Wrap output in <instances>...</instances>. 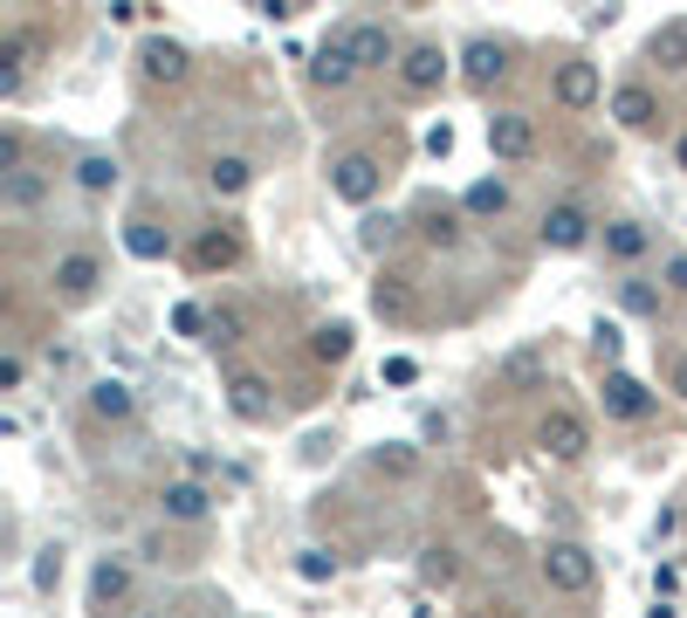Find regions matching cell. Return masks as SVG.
Segmentation results:
<instances>
[{"instance_id":"f35d334b","label":"cell","mask_w":687,"mask_h":618,"mask_svg":"<svg viewBox=\"0 0 687 618\" xmlns=\"http://www.w3.org/2000/svg\"><path fill=\"white\" fill-rule=\"evenodd\" d=\"M21 378H28V365L8 351V357H0V392H21Z\"/></svg>"},{"instance_id":"836d02e7","label":"cell","mask_w":687,"mask_h":618,"mask_svg":"<svg viewBox=\"0 0 687 618\" xmlns=\"http://www.w3.org/2000/svg\"><path fill=\"white\" fill-rule=\"evenodd\" d=\"M378 378H386V385H420V365H413V357H386Z\"/></svg>"},{"instance_id":"7bdbcfd3","label":"cell","mask_w":687,"mask_h":618,"mask_svg":"<svg viewBox=\"0 0 687 618\" xmlns=\"http://www.w3.org/2000/svg\"><path fill=\"white\" fill-rule=\"evenodd\" d=\"M667 289L687 296V254H674V262H667Z\"/></svg>"},{"instance_id":"b9f144b4","label":"cell","mask_w":687,"mask_h":618,"mask_svg":"<svg viewBox=\"0 0 687 618\" xmlns=\"http://www.w3.org/2000/svg\"><path fill=\"white\" fill-rule=\"evenodd\" d=\"M262 14H268V21H296L302 0H262Z\"/></svg>"},{"instance_id":"484cf974","label":"cell","mask_w":687,"mask_h":618,"mask_svg":"<svg viewBox=\"0 0 687 618\" xmlns=\"http://www.w3.org/2000/svg\"><path fill=\"white\" fill-rule=\"evenodd\" d=\"M76 186L83 193H111L117 186V159L111 151H83V159H76Z\"/></svg>"},{"instance_id":"7a4b0ae2","label":"cell","mask_w":687,"mask_h":618,"mask_svg":"<svg viewBox=\"0 0 687 618\" xmlns=\"http://www.w3.org/2000/svg\"><path fill=\"white\" fill-rule=\"evenodd\" d=\"M543 584H550V591H571V598H577V591H592V584H598L592 550H584V543H550V550H543Z\"/></svg>"},{"instance_id":"4316f807","label":"cell","mask_w":687,"mask_h":618,"mask_svg":"<svg viewBox=\"0 0 687 618\" xmlns=\"http://www.w3.org/2000/svg\"><path fill=\"white\" fill-rule=\"evenodd\" d=\"M124 248H131L138 262H165V254H172V241H165L151 220H131V227H124Z\"/></svg>"},{"instance_id":"277c9868","label":"cell","mask_w":687,"mask_h":618,"mask_svg":"<svg viewBox=\"0 0 687 618\" xmlns=\"http://www.w3.org/2000/svg\"><path fill=\"white\" fill-rule=\"evenodd\" d=\"M537 440H543V454H550V460H577L584 447H592V426H584L571 405H557L550 420L537 426Z\"/></svg>"},{"instance_id":"60d3db41","label":"cell","mask_w":687,"mask_h":618,"mask_svg":"<svg viewBox=\"0 0 687 618\" xmlns=\"http://www.w3.org/2000/svg\"><path fill=\"white\" fill-rule=\"evenodd\" d=\"M426 151H434V159H447V151H454V124H434V131H426Z\"/></svg>"},{"instance_id":"8992f818","label":"cell","mask_w":687,"mask_h":618,"mask_svg":"<svg viewBox=\"0 0 687 618\" xmlns=\"http://www.w3.org/2000/svg\"><path fill=\"white\" fill-rule=\"evenodd\" d=\"M537 234H543V248H557V254H577L584 241H592V220H584V206H550V214H543V227H537Z\"/></svg>"},{"instance_id":"83f0119b","label":"cell","mask_w":687,"mask_h":618,"mask_svg":"<svg viewBox=\"0 0 687 618\" xmlns=\"http://www.w3.org/2000/svg\"><path fill=\"white\" fill-rule=\"evenodd\" d=\"M461 206H468V214H508V186H502V179H474Z\"/></svg>"},{"instance_id":"1f68e13d","label":"cell","mask_w":687,"mask_h":618,"mask_svg":"<svg viewBox=\"0 0 687 618\" xmlns=\"http://www.w3.org/2000/svg\"><path fill=\"white\" fill-rule=\"evenodd\" d=\"M420 234L434 241V248H454V241H461V220H454V214H426V227H420Z\"/></svg>"},{"instance_id":"603a6c76","label":"cell","mask_w":687,"mask_h":618,"mask_svg":"<svg viewBox=\"0 0 687 618\" xmlns=\"http://www.w3.org/2000/svg\"><path fill=\"white\" fill-rule=\"evenodd\" d=\"M90 412L96 420H131V385L124 378H96L90 385Z\"/></svg>"},{"instance_id":"8d00e7d4","label":"cell","mask_w":687,"mask_h":618,"mask_svg":"<svg viewBox=\"0 0 687 618\" xmlns=\"http://www.w3.org/2000/svg\"><path fill=\"white\" fill-rule=\"evenodd\" d=\"M378 474H413V447H386L378 454Z\"/></svg>"},{"instance_id":"e0dca14e","label":"cell","mask_w":687,"mask_h":618,"mask_svg":"<svg viewBox=\"0 0 687 618\" xmlns=\"http://www.w3.org/2000/svg\"><path fill=\"white\" fill-rule=\"evenodd\" d=\"M557 103H564V111L598 103V69L592 62H564V69H557Z\"/></svg>"},{"instance_id":"cb8c5ba5","label":"cell","mask_w":687,"mask_h":618,"mask_svg":"<svg viewBox=\"0 0 687 618\" xmlns=\"http://www.w3.org/2000/svg\"><path fill=\"white\" fill-rule=\"evenodd\" d=\"M502 69H508V62H502V48H495V42H468V56H461V76H468L474 90H489Z\"/></svg>"},{"instance_id":"ac0fdd59","label":"cell","mask_w":687,"mask_h":618,"mask_svg":"<svg viewBox=\"0 0 687 618\" xmlns=\"http://www.w3.org/2000/svg\"><path fill=\"white\" fill-rule=\"evenodd\" d=\"M227 405H234V420H268V385L254 371H234L227 378Z\"/></svg>"},{"instance_id":"5bb4252c","label":"cell","mask_w":687,"mask_h":618,"mask_svg":"<svg viewBox=\"0 0 687 618\" xmlns=\"http://www.w3.org/2000/svg\"><path fill=\"white\" fill-rule=\"evenodd\" d=\"M96 282H104V268H96V254H83V248H76V254H62V262H56V289H62L69 302H83V296L96 289Z\"/></svg>"},{"instance_id":"3957f363","label":"cell","mask_w":687,"mask_h":618,"mask_svg":"<svg viewBox=\"0 0 687 618\" xmlns=\"http://www.w3.org/2000/svg\"><path fill=\"white\" fill-rule=\"evenodd\" d=\"M489 151H495L502 165L529 159V151H537V124H529L523 111H495V117H489Z\"/></svg>"},{"instance_id":"8fae6325","label":"cell","mask_w":687,"mask_h":618,"mask_svg":"<svg viewBox=\"0 0 687 618\" xmlns=\"http://www.w3.org/2000/svg\"><path fill=\"white\" fill-rule=\"evenodd\" d=\"M138 69H145V83H180V76H186V48L165 42V35H151L138 48Z\"/></svg>"},{"instance_id":"7c38bea8","label":"cell","mask_w":687,"mask_h":618,"mask_svg":"<svg viewBox=\"0 0 687 618\" xmlns=\"http://www.w3.org/2000/svg\"><path fill=\"white\" fill-rule=\"evenodd\" d=\"M351 76H358V62H351L344 35H330V42L317 48V62H310V83H317V90H344Z\"/></svg>"},{"instance_id":"6da1fadb","label":"cell","mask_w":687,"mask_h":618,"mask_svg":"<svg viewBox=\"0 0 687 618\" xmlns=\"http://www.w3.org/2000/svg\"><path fill=\"white\" fill-rule=\"evenodd\" d=\"M378 186H386V172H378L371 151H344V159L330 165V193H337L344 206H371Z\"/></svg>"},{"instance_id":"4fadbf2b","label":"cell","mask_w":687,"mask_h":618,"mask_svg":"<svg viewBox=\"0 0 687 618\" xmlns=\"http://www.w3.org/2000/svg\"><path fill=\"white\" fill-rule=\"evenodd\" d=\"M646 385L640 378H626V371H605V412H612V420H646Z\"/></svg>"},{"instance_id":"5b68a950","label":"cell","mask_w":687,"mask_h":618,"mask_svg":"<svg viewBox=\"0 0 687 618\" xmlns=\"http://www.w3.org/2000/svg\"><path fill=\"white\" fill-rule=\"evenodd\" d=\"M399 83L413 90V96H426V90H440L447 83V48H434V42H420V48H405L399 56Z\"/></svg>"},{"instance_id":"e575fe53","label":"cell","mask_w":687,"mask_h":618,"mask_svg":"<svg viewBox=\"0 0 687 618\" xmlns=\"http://www.w3.org/2000/svg\"><path fill=\"white\" fill-rule=\"evenodd\" d=\"M626 309H632V317H653V309H660V296L646 289V282H626Z\"/></svg>"},{"instance_id":"74e56055","label":"cell","mask_w":687,"mask_h":618,"mask_svg":"<svg viewBox=\"0 0 687 618\" xmlns=\"http://www.w3.org/2000/svg\"><path fill=\"white\" fill-rule=\"evenodd\" d=\"M56 577H62V550H42V557H35V584L48 591V584H56Z\"/></svg>"},{"instance_id":"ee69618b","label":"cell","mask_w":687,"mask_h":618,"mask_svg":"<svg viewBox=\"0 0 687 618\" xmlns=\"http://www.w3.org/2000/svg\"><path fill=\"white\" fill-rule=\"evenodd\" d=\"M667 385H674V392L687 399V357H674V371H667Z\"/></svg>"},{"instance_id":"bcb514c9","label":"cell","mask_w":687,"mask_h":618,"mask_svg":"<svg viewBox=\"0 0 687 618\" xmlns=\"http://www.w3.org/2000/svg\"><path fill=\"white\" fill-rule=\"evenodd\" d=\"M674 159H680V172H687V131H680V145H674Z\"/></svg>"},{"instance_id":"52a82bcc","label":"cell","mask_w":687,"mask_h":618,"mask_svg":"<svg viewBox=\"0 0 687 618\" xmlns=\"http://www.w3.org/2000/svg\"><path fill=\"white\" fill-rule=\"evenodd\" d=\"M344 48H351V62L358 69H386L392 62V35H386V21H351V28H337Z\"/></svg>"},{"instance_id":"ffe728a7","label":"cell","mask_w":687,"mask_h":618,"mask_svg":"<svg viewBox=\"0 0 687 618\" xmlns=\"http://www.w3.org/2000/svg\"><path fill=\"white\" fill-rule=\"evenodd\" d=\"M248 179H254V165L241 159V151H220V159L207 165V186H214L220 199H234V193H248Z\"/></svg>"},{"instance_id":"ab89813d","label":"cell","mask_w":687,"mask_h":618,"mask_svg":"<svg viewBox=\"0 0 687 618\" xmlns=\"http://www.w3.org/2000/svg\"><path fill=\"white\" fill-rule=\"evenodd\" d=\"M653 591H660V605H667L674 591H680V571H674V563H660V571H653Z\"/></svg>"},{"instance_id":"d590c367","label":"cell","mask_w":687,"mask_h":618,"mask_svg":"<svg viewBox=\"0 0 687 618\" xmlns=\"http://www.w3.org/2000/svg\"><path fill=\"white\" fill-rule=\"evenodd\" d=\"M241 337V317H234V309H214V337L207 344H234Z\"/></svg>"},{"instance_id":"c3c4849f","label":"cell","mask_w":687,"mask_h":618,"mask_svg":"<svg viewBox=\"0 0 687 618\" xmlns=\"http://www.w3.org/2000/svg\"><path fill=\"white\" fill-rule=\"evenodd\" d=\"M474 618H481V611H474Z\"/></svg>"},{"instance_id":"f546056e","label":"cell","mask_w":687,"mask_h":618,"mask_svg":"<svg viewBox=\"0 0 687 618\" xmlns=\"http://www.w3.org/2000/svg\"><path fill=\"white\" fill-rule=\"evenodd\" d=\"M296 577L302 584H330V577H337V557H330V550H296Z\"/></svg>"},{"instance_id":"2e32d148","label":"cell","mask_w":687,"mask_h":618,"mask_svg":"<svg viewBox=\"0 0 687 618\" xmlns=\"http://www.w3.org/2000/svg\"><path fill=\"white\" fill-rule=\"evenodd\" d=\"M42 199H48V179H42V172H28V165H21V172H8V179H0V206H8V214H35Z\"/></svg>"},{"instance_id":"7dc6e473","label":"cell","mask_w":687,"mask_h":618,"mask_svg":"<svg viewBox=\"0 0 687 618\" xmlns=\"http://www.w3.org/2000/svg\"><path fill=\"white\" fill-rule=\"evenodd\" d=\"M653 618H674V605H653Z\"/></svg>"},{"instance_id":"d4e9b609","label":"cell","mask_w":687,"mask_h":618,"mask_svg":"<svg viewBox=\"0 0 687 618\" xmlns=\"http://www.w3.org/2000/svg\"><path fill=\"white\" fill-rule=\"evenodd\" d=\"M371 309H378L386 323L413 317V289H405V275H386V282H371Z\"/></svg>"},{"instance_id":"30bf717a","label":"cell","mask_w":687,"mask_h":618,"mask_svg":"<svg viewBox=\"0 0 687 618\" xmlns=\"http://www.w3.org/2000/svg\"><path fill=\"white\" fill-rule=\"evenodd\" d=\"M241 262V234L234 227H207V234L193 241V268L199 275H220V268H234Z\"/></svg>"},{"instance_id":"7402d4cb","label":"cell","mask_w":687,"mask_h":618,"mask_svg":"<svg viewBox=\"0 0 687 618\" xmlns=\"http://www.w3.org/2000/svg\"><path fill=\"white\" fill-rule=\"evenodd\" d=\"M646 248H653V234L640 220H612V227H605V254H612V262H640Z\"/></svg>"},{"instance_id":"44dd1931","label":"cell","mask_w":687,"mask_h":618,"mask_svg":"<svg viewBox=\"0 0 687 618\" xmlns=\"http://www.w3.org/2000/svg\"><path fill=\"white\" fill-rule=\"evenodd\" d=\"M646 56L687 76V21H660V28H653V42H646Z\"/></svg>"},{"instance_id":"ba28073f","label":"cell","mask_w":687,"mask_h":618,"mask_svg":"<svg viewBox=\"0 0 687 618\" xmlns=\"http://www.w3.org/2000/svg\"><path fill=\"white\" fill-rule=\"evenodd\" d=\"M124 598H131V563H124V557H104V563L90 571V611L111 618V605H124Z\"/></svg>"},{"instance_id":"f6af8a7d","label":"cell","mask_w":687,"mask_h":618,"mask_svg":"<svg viewBox=\"0 0 687 618\" xmlns=\"http://www.w3.org/2000/svg\"><path fill=\"white\" fill-rule=\"evenodd\" d=\"M413 618H434V605H426V598H413Z\"/></svg>"},{"instance_id":"d6a6232c","label":"cell","mask_w":687,"mask_h":618,"mask_svg":"<svg viewBox=\"0 0 687 618\" xmlns=\"http://www.w3.org/2000/svg\"><path fill=\"white\" fill-rule=\"evenodd\" d=\"M420 571H426V584H454V550H426Z\"/></svg>"},{"instance_id":"9a60e30c","label":"cell","mask_w":687,"mask_h":618,"mask_svg":"<svg viewBox=\"0 0 687 618\" xmlns=\"http://www.w3.org/2000/svg\"><path fill=\"white\" fill-rule=\"evenodd\" d=\"M612 117L626 124V131H646V124L660 117V103H653L646 83H619V90H612Z\"/></svg>"},{"instance_id":"f1b7e54d","label":"cell","mask_w":687,"mask_h":618,"mask_svg":"<svg viewBox=\"0 0 687 618\" xmlns=\"http://www.w3.org/2000/svg\"><path fill=\"white\" fill-rule=\"evenodd\" d=\"M172 337H214V317H207V309H199V302H172Z\"/></svg>"},{"instance_id":"9c48e42d","label":"cell","mask_w":687,"mask_h":618,"mask_svg":"<svg viewBox=\"0 0 687 618\" xmlns=\"http://www.w3.org/2000/svg\"><path fill=\"white\" fill-rule=\"evenodd\" d=\"M159 508H165V523H207V508H214V495H207V481H165V495H159Z\"/></svg>"},{"instance_id":"d6986e66","label":"cell","mask_w":687,"mask_h":618,"mask_svg":"<svg viewBox=\"0 0 687 618\" xmlns=\"http://www.w3.org/2000/svg\"><path fill=\"white\" fill-rule=\"evenodd\" d=\"M351 344H358V330H351V323H317L310 330V357H317V365H344Z\"/></svg>"},{"instance_id":"4dcf8cb0","label":"cell","mask_w":687,"mask_h":618,"mask_svg":"<svg viewBox=\"0 0 687 618\" xmlns=\"http://www.w3.org/2000/svg\"><path fill=\"white\" fill-rule=\"evenodd\" d=\"M592 351H598V365H619L626 330H619V323H598V330H592Z\"/></svg>"}]
</instances>
